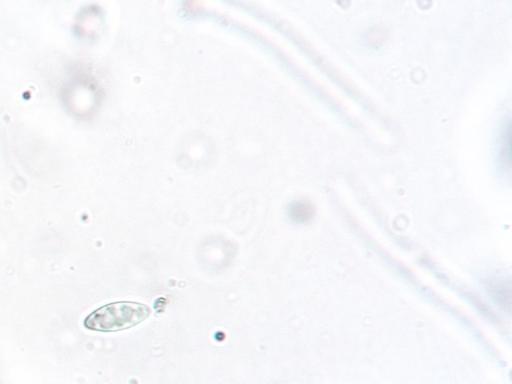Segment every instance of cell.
Wrapping results in <instances>:
<instances>
[{
	"instance_id": "1",
	"label": "cell",
	"mask_w": 512,
	"mask_h": 384,
	"mask_svg": "<svg viewBox=\"0 0 512 384\" xmlns=\"http://www.w3.org/2000/svg\"><path fill=\"white\" fill-rule=\"evenodd\" d=\"M150 312L148 306L140 303H111L88 315L84 320V326L101 332L118 331L139 324L148 318Z\"/></svg>"
}]
</instances>
